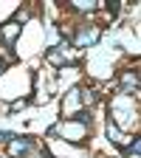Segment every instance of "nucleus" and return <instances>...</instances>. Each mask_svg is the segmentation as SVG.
I'll return each mask as SVG.
<instances>
[{
	"label": "nucleus",
	"instance_id": "1",
	"mask_svg": "<svg viewBox=\"0 0 141 158\" xmlns=\"http://www.w3.org/2000/svg\"><path fill=\"white\" fill-rule=\"evenodd\" d=\"M26 147H28V138H23V141H14V144H11V150H14V152H23Z\"/></svg>",
	"mask_w": 141,
	"mask_h": 158
}]
</instances>
